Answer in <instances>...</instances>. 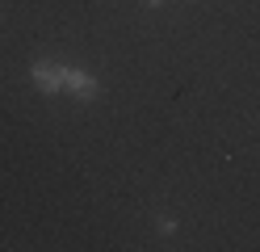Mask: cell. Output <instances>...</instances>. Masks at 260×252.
Segmentation results:
<instances>
[{
	"label": "cell",
	"mask_w": 260,
	"mask_h": 252,
	"mask_svg": "<svg viewBox=\"0 0 260 252\" xmlns=\"http://www.w3.org/2000/svg\"><path fill=\"white\" fill-rule=\"evenodd\" d=\"M63 89H72L80 101H92L96 93H101V89H96V80H88L84 72H72V67H68V84H63Z\"/></svg>",
	"instance_id": "7a4b0ae2"
},
{
	"label": "cell",
	"mask_w": 260,
	"mask_h": 252,
	"mask_svg": "<svg viewBox=\"0 0 260 252\" xmlns=\"http://www.w3.org/2000/svg\"><path fill=\"white\" fill-rule=\"evenodd\" d=\"M29 76H34V84H38L42 93H59L63 84H68V67L55 63V59H42V63H34V72H29Z\"/></svg>",
	"instance_id": "6da1fadb"
},
{
	"label": "cell",
	"mask_w": 260,
	"mask_h": 252,
	"mask_svg": "<svg viewBox=\"0 0 260 252\" xmlns=\"http://www.w3.org/2000/svg\"><path fill=\"white\" fill-rule=\"evenodd\" d=\"M147 5H164V0H147Z\"/></svg>",
	"instance_id": "3957f363"
}]
</instances>
